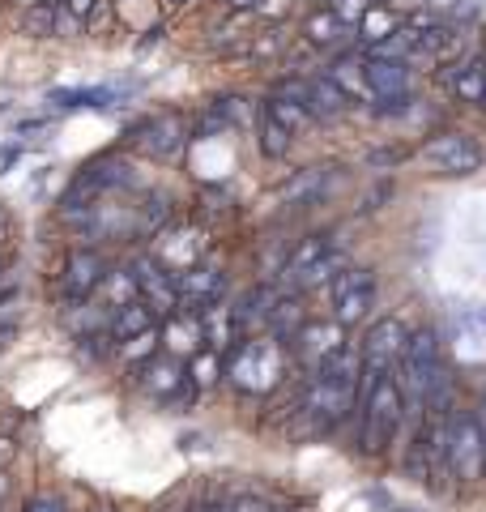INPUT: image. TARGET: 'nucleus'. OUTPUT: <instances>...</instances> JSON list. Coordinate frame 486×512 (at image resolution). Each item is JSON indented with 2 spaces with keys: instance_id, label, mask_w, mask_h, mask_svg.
I'll return each instance as SVG.
<instances>
[{
  "instance_id": "obj_1",
  "label": "nucleus",
  "mask_w": 486,
  "mask_h": 512,
  "mask_svg": "<svg viewBox=\"0 0 486 512\" xmlns=\"http://www.w3.org/2000/svg\"><path fill=\"white\" fill-rule=\"evenodd\" d=\"M359 397V350H342L329 363H320L303 389V410L312 414L320 427H337L354 410Z\"/></svg>"
},
{
  "instance_id": "obj_2",
  "label": "nucleus",
  "mask_w": 486,
  "mask_h": 512,
  "mask_svg": "<svg viewBox=\"0 0 486 512\" xmlns=\"http://www.w3.org/2000/svg\"><path fill=\"white\" fill-rule=\"evenodd\" d=\"M397 372H401V393H410L414 402H440L444 389H448V376H444V355H440V338L435 329H418L405 338L401 346V359H397Z\"/></svg>"
},
{
  "instance_id": "obj_3",
  "label": "nucleus",
  "mask_w": 486,
  "mask_h": 512,
  "mask_svg": "<svg viewBox=\"0 0 486 512\" xmlns=\"http://www.w3.org/2000/svg\"><path fill=\"white\" fill-rule=\"evenodd\" d=\"M405 419V393L397 376H384L363 389V448L367 453H384L397 440Z\"/></svg>"
},
{
  "instance_id": "obj_4",
  "label": "nucleus",
  "mask_w": 486,
  "mask_h": 512,
  "mask_svg": "<svg viewBox=\"0 0 486 512\" xmlns=\"http://www.w3.org/2000/svg\"><path fill=\"white\" fill-rule=\"evenodd\" d=\"M444 470L457 478V483L474 487L486 478V440L482 427L474 419V410L448 414V448H444Z\"/></svg>"
},
{
  "instance_id": "obj_5",
  "label": "nucleus",
  "mask_w": 486,
  "mask_h": 512,
  "mask_svg": "<svg viewBox=\"0 0 486 512\" xmlns=\"http://www.w3.org/2000/svg\"><path fill=\"white\" fill-rule=\"evenodd\" d=\"M231 380L243 393H269L282 380V342L273 338H239L231 346Z\"/></svg>"
},
{
  "instance_id": "obj_6",
  "label": "nucleus",
  "mask_w": 486,
  "mask_h": 512,
  "mask_svg": "<svg viewBox=\"0 0 486 512\" xmlns=\"http://www.w3.org/2000/svg\"><path fill=\"white\" fill-rule=\"evenodd\" d=\"M410 338V329L401 325V320H376V325L367 329V338L359 346V372H363V389L367 384H376L384 376H397V359H401V346Z\"/></svg>"
},
{
  "instance_id": "obj_7",
  "label": "nucleus",
  "mask_w": 486,
  "mask_h": 512,
  "mask_svg": "<svg viewBox=\"0 0 486 512\" xmlns=\"http://www.w3.org/2000/svg\"><path fill=\"white\" fill-rule=\"evenodd\" d=\"M128 184H133V167H128L124 158H94L90 167H81V175L69 184V192L60 197V210H64V218H69L77 210H86V205H94L103 192L128 188Z\"/></svg>"
},
{
  "instance_id": "obj_8",
  "label": "nucleus",
  "mask_w": 486,
  "mask_h": 512,
  "mask_svg": "<svg viewBox=\"0 0 486 512\" xmlns=\"http://www.w3.org/2000/svg\"><path fill=\"white\" fill-rule=\"evenodd\" d=\"M128 137H133V146L141 154L167 163V158H175L188 146V120L180 116V111H154V116H145Z\"/></svg>"
},
{
  "instance_id": "obj_9",
  "label": "nucleus",
  "mask_w": 486,
  "mask_h": 512,
  "mask_svg": "<svg viewBox=\"0 0 486 512\" xmlns=\"http://www.w3.org/2000/svg\"><path fill=\"white\" fill-rule=\"evenodd\" d=\"M333 265H337L333 239H329V235H307L303 244L290 252V261H286L282 274H286V286H295V291H307V286L333 278Z\"/></svg>"
},
{
  "instance_id": "obj_10",
  "label": "nucleus",
  "mask_w": 486,
  "mask_h": 512,
  "mask_svg": "<svg viewBox=\"0 0 486 512\" xmlns=\"http://www.w3.org/2000/svg\"><path fill=\"white\" fill-rule=\"evenodd\" d=\"M376 303V274L371 269H342L333 274V316L337 325H359Z\"/></svg>"
},
{
  "instance_id": "obj_11",
  "label": "nucleus",
  "mask_w": 486,
  "mask_h": 512,
  "mask_svg": "<svg viewBox=\"0 0 486 512\" xmlns=\"http://www.w3.org/2000/svg\"><path fill=\"white\" fill-rule=\"evenodd\" d=\"M226 291V274L214 265H188L175 274V299H180V312H201L209 303H218Z\"/></svg>"
},
{
  "instance_id": "obj_12",
  "label": "nucleus",
  "mask_w": 486,
  "mask_h": 512,
  "mask_svg": "<svg viewBox=\"0 0 486 512\" xmlns=\"http://www.w3.org/2000/svg\"><path fill=\"white\" fill-rule=\"evenodd\" d=\"M103 274H107V256L99 248H73L64 256V274H60V286H64V295H69V303L90 299L99 291Z\"/></svg>"
},
{
  "instance_id": "obj_13",
  "label": "nucleus",
  "mask_w": 486,
  "mask_h": 512,
  "mask_svg": "<svg viewBox=\"0 0 486 512\" xmlns=\"http://www.w3.org/2000/svg\"><path fill=\"white\" fill-rule=\"evenodd\" d=\"M423 158L435 167H444L452 175H474L482 167V146L469 133H440L423 146Z\"/></svg>"
},
{
  "instance_id": "obj_14",
  "label": "nucleus",
  "mask_w": 486,
  "mask_h": 512,
  "mask_svg": "<svg viewBox=\"0 0 486 512\" xmlns=\"http://www.w3.org/2000/svg\"><path fill=\"white\" fill-rule=\"evenodd\" d=\"M363 77H367L371 99H380L384 107L393 103V111H401V107H405V99H410V69H405L401 60L367 56V60H363Z\"/></svg>"
},
{
  "instance_id": "obj_15",
  "label": "nucleus",
  "mask_w": 486,
  "mask_h": 512,
  "mask_svg": "<svg viewBox=\"0 0 486 512\" xmlns=\"http://www.w3.org/2000/svg\"><path fill=\"white\" fill-rule=\"evenodd\" d=\"M133 278H137V299L150 303L154 312H180V299H175V274H167L154 256H137L133 265Z\"/></svg>"
},
{
  "instance_id": "obj_16",
  "label": "nucleus",
  "mask_w": 486,
  "mask_h": 512,
  "mask_svg": "<svg viewBox=\"0 0 486 512\" xmlns=\"http://www.w3.org/2000/svg\"><path fill=\"white\" fill-rule=\"evenodd\" d=\"M141 389L162 397V402H171V397H180L184 389H192V384H188L184 363L175 355H150L141 363Z\"/></svg>"
},
{
  "instance_id": "obj_17",
  "label": "nucleus",
  "mask_w": 486,
  "mask_h": 512,
  "mask_svg": "<svg viewBox=\"0 0 486 512\" xmlns=\"http://www.w3.org/2000/svg\"><path fill=\"white\" fill-rule=\"evenodd\" d=\"M290 346L299 350V359L312 367V372H316L320 363H329L333 355H342V350H346V342H342V325H303Z\"/></svg>"
},
{
  "instance_id": "obj_18",
  "label": "nucleus",
  "mask_w": 486,
  "mask_h": 512,
  "mask_svg": "<svg viewBox=\"0 0 486 512\" xmlns=\"http://www.w3.org/2000/svg\"><path fill=\"white\" fill-rule=\"evenodd\" d=\"M145 329H158V312L150 308V303H141V299L124 303V308H116L107 316V338L116 346L128 342V338H137V333H145Z\"/></svg>"
},
{
  "instance_id": "obj_19",
  "label": "nucleus",
  "mask_w": 486,
  "mask_h": 512,
  "mask_svg": "<svg viewBox=\"0 0 486 512\" xmlns=\"http://www.w3.org/2000/svg\"><path fill=\"white\" fill-rule=\"evenodd\" d=\"M124 90L120 86H86V90H52L47 103L60 107V111H81V107H111L120 103Z\"/></svg>"
},
{
  "instance_id": "obj_20",
  "label": "nucleus",
  "mask_w": 486,
  "mask_h": 512,
  "mask_svg": "<svg viewBox=\"0 0 486 512\" xmlns=\"http://www.w3.org/2000/svg\"><path fill=\"white\" fill-rule=\"evenodd\" d=\"M265 325L273 329V342H295V333L307 325V316L299 308V299H273Z\"/></svg>"
},
{
  "instance_id": "obj_21",
  "label": "nucleus",
  "mask_w": 486,
  "mask_h": 512,
  "mask_svg": "<svg viewBox=\"0 0 486 512\" xmlns=\"http://www.w3.org/2000/svg\"><path fill=\"white\" fill-rule=\"evenodd\" d=\"M94 295H103V308H111V312L124 308V303H133V299H137V278H133V269H107Z\"/></svg>"
},
{
  "instance_id": "obj_22",
  "label": "nucleus",
  "mask_w": 486,
  "mask_h": 512,
  "mask_svg": "<svg viewBox=\"0 0 486 512\" xmlns=\"http://www.w3.org/2000/svg\"><path fill=\"white\" fill-rule=\"evenodd\" d=\"M290 137L295 133H290V128L273 116L269 107H261V154L265 158H286L290 154Z\"/></svg>"
},
{
  "instance_id": "obj_23",
  "label": "nucleus",
  "mask_w": 486,
  "mask_h": 512,
  "mask_svg": "<svg viewBox=\"0 0 486 512\" xmlns=\"http://www.w3.org/2000/svg\"><path fill=\"white\" fill-rule=\"evenodd\" d=\"M333 82H337V90L346 94V99H354V94H363V99H371V90H367V77H363V60L359 56H342L333 64Z\"/></svg>"
},
{
  "instance_id": "obj_24",
  "label": "nucleus",
  "mask_w": 486,
  "mask_h": 512,
  "mask_svg": "<svg viewBox=\"0 0 486 512\" xmlns=\"http://www.w3.org/2000/svg\"><path fill=\"white\" fill-rule=\"evenodd\" d=\"M167 222H171L167 197H162V192H150V197L137 205V235H158Z\"/></svg>"
},
{
  "instance_id": "obj_25",
  "label": "nucleus",
  "mask_w": 486,
  "mask_h": 512,
  "mask_svg": "<svg viewBox=\"0 0 486 512\" xmlns=\"http://www.w3.org/2000/svg\"><path fill=\"white\" fill-rule=\"evenodd\" d=\"M184 372H188L192 389H209V384H218V376H222V355L218 350H197Z\"/></svg>"
},
{
  "instance_id": "obj_26",
  "label": "nucleus",
  "mask_w": 486,
  "mask_h": 512,
  "mask_svg": "<svg viewBox=\"0 0 486 512\" xmlns=\"http://www.w3.org/2000/svg\"><path fill=\"white\" fill-rule=\"evenodd\" d=\"M354 26H359V30H363V39H367L371 47H376V43H384L388 35H393V30H397L401 22H397L393 13L384 9V5H371V9H367V13H363V18L354 22Z\"/></svg>"
},
{
  "instance_id": "obj_27",
  "label": "nucleus",
  "mask_w": 486,
  "mask_h": 512,
  "mask_svg": "<svg viewBox=\"0 0 486 512\" xmlns=\"http://www.w3.org/2000/svg\"><path fill=\"white\" fill-rule=\"evenodd\" d=\"M22 30L35 39H47L56 35V0H43V5H30L26 18H22Z\"/></svg>"
},
{
  "instance_id": "obj_28",
  "label": "nucleus",
  "mask_w": 486,
  "mask_h": 512,
  "mask_svg": "<svg viewBox=\"0 0 486 512\" xmlns=\"http://www.w3.org/2000/svg\"><path fill=\"white\" fill-rule=\"evenodd\" d=\"M320 188H324V171H320V167H312V171H299L295 180H290V184L282 188V201L299 205V201H307V197H316Z\"/></svg>"
},
{
  "instance_id": "obj_29",
  "label": "nucleus",
  "mask_w": 486,
  "mask_h": 512,
  "mask_svg": "<svg viewBox=\"0 0 486 512\" xmlns=\"http://www.w3.org/2000/svg\"><path fill=\"white\" fill-rule=\"evenodd\" d=\"M342 26L346 22H337L333 18V13L329 9H324V13H312V18H307V39H312V43H320V47H329V43H337V39H342Z\"/></svg>"
},
{
  "instance_id": "obj_30",
  "label": "nucleus",
  "mask_w": 486,
  "mask_h": 512,
  "mask_svg": "<svg viewBox=\"0 0 486 512\" xmlns=\"http://www.w3.org/2000/svg\"><path fill=\"white\" fill-rule=\"evenodd\" d=\"M265 107H269L273 116H278V120L290 128V133H299V128L312 124V116H307V107H299L295 99H286V94H278V99H269Z\"/></svg>"
},
{
  "instance_id": "obj_31",
  "label": "nucleus",
  "mask_w": 486,
  "mask_h": 512,
  "mask_svg": "<svg viewBox=\"0 0 486 512\" xmlns=\"http://www.w3.org/2000/svg\"><path fill=\"white\" fill-rule=\"evenodd\" d=\"M120 355L128 363H145L150 355H158V329H145V333H137V338L120 342Z\"/></svg>"
},
{
  "instance_id": "obj_32",
  "label": "nucleus",
  "mask_w": 486,
  "mask_h": 512,
  "mask_svg": "<svg viewBox=\"0 0 486 512\" xmlns=\"http://www.w3.org/2000/svg\"><path fill=\"white\" fill-rule=\"evenodd\" d=\"M214 111L222 116V124H226V128H231V124H248V120H252V107L243 103V99H235V94H226V99H218V103H214Z\"/></svg>"
},
{
  "instance_id": "obj_33",
  "label": "nucleus",
  "mask_w": 486,
  "mask_h": 512,
  "mask_svg": "<svg viewBox=\"0 0 486 512\" xmlns=\"http://www.w3.org/2000/svg\"><path fill=\"white\" fill-rule=\"evenodd\" d=\"M452 90L461 94L465 103H482V94H486V82H482V69H465L457 82H452Z\"/></svg>"
},
{
  "instance_id": "obj_34",
  "label": "nucleus",
  "mask_w": 486,
  "mask_h": 512,
  "mask_svg": "<svg viewBox=\"0 0 486 512\" xmlns=\"http://www.w3.org/2000/svg\"><path fill=\"white\" fill-rule=\"evenodd\" d=\"M367 9H371V0H329V13H333L337 22H346V26L359 22Z\"/></svg>"
},
{
  "instance_id": "obj_35",
  "label": "nucleus",
  "mask_w": 486,
  "mask_h": 512,
  "mask_svg": "<svg viewBox=\"0 0 486 512\" xmlns=\"http://www.w3.org/2000/svg\"><path fill=\"white\" fill-rule=\"evenodd\" d=\"M226 512H273L269 500H261V495H235L231 504H226Z\"/></svg>"
},
{
  "instance_id": "obj_36",
  "label": "nucleus",
  "mask_w": 486,
  "mask_h": 512,
  "mask_svg": "<svg viewBox=\"0 0 486 512\" xmlns=\"http://www.w3.org/2000/svg\"><path fill=\"white\" fill-rule=\"evenodd\" d=\"M22 512H64V504L56 500V495H35V500H26Z\"/></svg>"
},
{
  "instance_id": "obj_37",
  "label": "nucleus",
  "mask_w": 486,
  "mask_h": 512,
  "mask_svg": "<svg viewBox=\"0 0 486 512\" xmlns=\"http://www.w3.org/2000/svg\"><path fill=\"white\" fill-rule=\"evenodd\" d=\"M94 5H99V0H64V9H69L77 22H86L90 13H94Z\"/></svg>"
},
{
  "instance_id": "obj_38",
  "label": "nucleus",
  "mask_w": 486,
  "mask_h": 512,
  "mask_svg": "<svg viewBox=\"0 0 486 512\" xmlns=\"http://www.w3.org/2000/svg\"><path fill=\"white\" fill-rule=\"evenodd\" d=\"M22 150L18 146H9V150H0V171H5V167H13V158H18Z\"/></svg>"
},
{
  "instance_id": "obj_39",
  "label": "nucleus",
  "mask_w": 486,
  "mask_h": 512,
  "mask_svg": "<svg viewBox=\"0 0 486 512\" xmlns=\"http://www.w3.org/2000/svg\"><path fill=\"white\" fill-rule=\"evenodd\" d=\"M474 419H478V427H482V440H486V402H482V410H474Z\"/></svg>"
},
{
  "instance_id": "obj_40",
  "label": "nucleus",
  "mask_w": 486,
  "mask_h": 512,
  "mask_svg": "<svg viewBox=\"0 0 486 512\" xmlns=\"http://www.w3.org/2000/svg\"><path fill=\"white\" fill-rule=\"evenodd\" d=\"M18 9H30V5H43V0H13Z\"/></svg>"
},
{
  "instance_id": "obj_41",
  "label": "nucleus",
  "mask_w": 486,
  "mask_h": 512,
  "mask_svg": "<svg viewBox=\"0 0 486 512\" xmlns=\"http://www.w3.org/2000/svg\"><path fill=\"white\" fill-rule=\"evenodd\" d=\"M162 5H167V9H180V5H188V0H162Z\"/></svg>"
},
{
  "instance_id": "obj_42",
  "label": "nucleus",
  "mask_w": 486,
  "mask_h": 512,
  "mask_svg": "<svg viewBox=\"0 0 486 512\" xmlns=\"http://www.w3.org/2000/svg\"><path fill=\"white\" fill-rule=\"evenodd\" d=\"M201 512H226V508H218V504H209V508H201Z\"/></svg>"
},
{
  "instance_id": "obj_43",
  "label": "nucleus",
  "mask_w": 486,
  "mask_h": 512,
  "mask_svg": "<svg viewBox=\"0 0 486 512\" xmlns=\"http://www.w3.org/2000/svg\"><path fill=\"white\" fill-rule=\"evenodd\" d=\"M431 5H457V0H431Z\"/></svg>"
},
{
  "instance_id": "obj_44",
  "label": "nucleus",
  "mask_w": 486,
  "mask_h": 512,
  "mask_svg": "<svg viewBox=\"0 0 486 512\" xmlns=\"http://www.w3.org/2000/svg\"><path fill=\"white\" fill-rule=\"evenodd\" d=\"M388 512H414V508H388Z\"/></svg>"
},
{
  "instance_id": "obj_45",
  "label": "nucleus",
  "mask_w": 486,
  "mask_h": 512,
  "mask_svg": "<svg viewBox=\"0 0 486 512\" xmlns=\"http://www.w3.org/2000/svg\"><path fill=\"white\" fill-rule=\"evenodd\" d=\"M94 512H116V508H94Z\"/></svg>"
},
{
  "instance_id": "obj_46",
  "label": "nucleus",
  "mask_w": 486,
  "mask_h": 512,
  "mask_svg": "<svg viewBox=\"0 0 486 512\" xmlns=\"http://www.w3.org/2000/svg\"><path fill=\"white\" fill-rule=\"evenodd\" d=\"M371 5H388V0H371Z\"/></svg>"
},
{
  "instance_id": "obj_47",
  "label": "nucleus",
  "mask_w": 486,
  "mask_h": 512,
  "mask_svg": "<svg viewBox=\"0 0 486 512\" xmlns=\"http://www.w3.org/2000/svg\"><path fill=\"white\" fill-rule=\"evenodd\" d=\"M197 512H201V508H197Z\"/></svg>"
}]
</instances>
